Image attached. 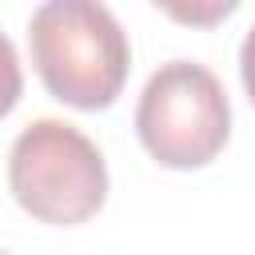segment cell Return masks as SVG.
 <instances>
[{
    "instance_id": "cell-1",
    "label": "cell",
    "mask_w": 255,
    "mask_h": 255,
    "mask_svg": "<svg viewBox=\"0 0 255 255\" xmlns=\"http://www.w3.org/2000/svg\"><path fill=\"white\" fill-rule=\"evenodd\" d=\"M32 64L44 88L80 112L116 104L128 80V36L104 4L52 0L28 24Z\"/></svg>"
},
{
    "instance_id": "cell-2",
    "label": "cell",
    "mask_w": 255,
    "mask_h": 255,
    "mask_svg": "<svg viewBox=\"0 0 255 255\" xmlns=\"http://www.w3.org/2000/svg\"><path fill=\"white\" fill-rule=\"evenodd\" d=\"M8 187L32 219L76 227L104 207L108 167L84 131L60 120H36L12 143Z\"/></svg>"
},
{
    "instance_id": "cell-3",
    "label": "cell",
    "mask_w": 255,
    "mask_h": 255,
    "mask_svg": "<svg viewBox=\"0 0 255 255\" xmlns=\"http://www.w3.org/2000/svg\"><path fill=\"white\" fill-rule=\"evenodd\" d=\"M135 131L155 163L175 171L203 167L223 151L231 131L227 92L203 64H163L139 96Z\"/></svg>"
},
{
    "instance_id": "cell-4",
    "label": "cell",
    "mask_w": 255,
    "mask_h": 255,
    "mask_svg": "<svg viewBox=\"0 0 255 255\" xmlns=\"http://www.w3.org/2000/svg\"><path fill=\"white\" fill-rule=\"evenodd\" d=\"M20 88H24V76H20V60H16V48L8 44V36H0V120L16 108L20 100Z\"/></svg>"
},
{
    "instance_id": "cell-5",
    "label": "cell",
    "mask_w": 255,
    "mask_h": 255,
    "mask_svg": "<svg viewBox=\"0 0 255 255\" xmlns=\"http://www.w3.org/2000/svg\"><path fill=\"white\" fill-rule=\"evenodd\" d=\"M0 255H4V251H0Z\"/></svg>"
}]
</instances>
